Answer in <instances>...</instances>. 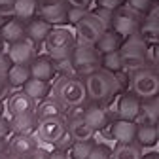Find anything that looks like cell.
<instances>
[{
  "mask_svg": "<svg viewBox=\"0 0 159 159\" xmlns=\"http://www.w3.org/2000/svg\"><path fill=\"white\" fill-rule=\"evenodd\" d=\"M51 95L57 97L68 110L82 108L89 101L85 78L80 74H61L51 87Z\"/></svg>",
  "mask_w": 159,
  "mask_h": 159,
  "instance_id": "1",
  "label": "cell"
},
{
  "mask_svg": "<svg viewBox=\"0 0 159 159\" xmlns=\"http://www.w3.org/2000/svg\"><path fill=\"white\" fill-rule=\"evenodd\" d=\"M85 85H87V93H89V101L98 102V104L112 101L121 91L117 76L106 68H98V70L91 72L89 76H85Z\"/></svg>",
  "mask_w": 159,
  "mask_h": 159,
  "instance_id": "2",
  "label": "cell"
},
{
  "mask_svg": "<svg viewBox=\"0 0 159 159\" xmlns=\"http://www.w3.org/2000/svg\"><path fill=\"white\" fill-rule=\"evenodd\" d=\"M119 49H121V59H123V70L127 74H133V72L140 70L152 63L150 61V48L140 38L138 32L127 36Z\"/></svg>",
  "mask_w": 159,
  "mask_h": 159,
  "instance_id": "3",
  "label": "cell"
},
{
  "mask_svg": "<svg viewBox=\"0 0 159 159\" xmlns=\"http://www.w3.org/2000/svg\"><path fill=\"white\" fill-rule=\"evenodd\" d=\"M78 46V40L74 30L61 27V25H55L49 32V36L46 38L44 42V49L49 57H53L55 61L57 59H70L74 49Z\"/></svg>",
  "mask_w": 159,
  "mask_h": 159,
  "instance_id": "4",
  "label": "cell"
},
{
  "mask_svg": "<svg viewBox=\"0 0 159 159\" xmlns=\"http://www.w3.org/2000/svg\"><path fill=\"white\" fill-rule=\"evenodd\" d=\"M129 91L136 93L140 98H152L159 93V72L155 66H144L129 78Z\"/></svg>",
  "mask_w": 159,
  "mask_h": 159,
  "instance_id": "5",
  "label": "cell"
},
{
  "mask_svg": "<svg viewBox=\"0 0 159 159\" xmlns=\"http://www.w3.org/2000/svg\"><path fill=\"white\" fill-rule=\"evenodd\" d=\"M72 65L76 74L89 76L91 72L102 68V53L97 49V46L91 44H78L72 53Z\"/></svg>",
  "mask_w": 159,
  "mask_h": 159,
  "instance_id": "6",
  "label": "cell"
},
{
  "mask_svg": "<svg viewBox=\"0 0 159 159\" xmlns=\"http://www.w3.org/2000/svg\"><path fill=\"white\" fill-rule=\"evenodd\" d=\"M66 129H68V116L66 114L48 116V117H42L38 121L34 136L46 146H55L57 140L65 134Z\"/></svg>",
  "mask_w": 159,
  "mask_h": 159,
  "instance_id": "7",
  "label": "cell"
},
{
  "mask_svg": "<svg viewBox=\"0 0 159 159\" xmlns=\"http://www.w3.org/2000/svg\"><path fill=\"white\" fill-rule=\"evenodd\" d=\"M144 19H146V13L134 10L129 4H123V6H119L114 11V25H112V29H116L123 38H127V36L136 34L138 30H140Z\"/></svg>",
  "mask_w": 159,
  "mask_h": 159,
  "instance_id": "8",
  "label": "cell"
},
{
  "mask_svg": "<svg viewBox=\"0 0 159 159\" xmlns=\"http://www.w3.org/2000/svg\"><path fill=\"white\" fill-rule=\"evenodd\" d=\"M104 30H106V27L101 21V17L95 13V10L93 11H85V15L74 25V34H76L78 44H91V46H95Z\"/></svg>",
  "mask_w": 159,
  "mask_h": 159,
  "instance_id": "9",
  "label": "cell"
},
{
  "mask_svg": "<svg viewBox=\"0 0 159 159\" xmlns=\"http://www.w3.org/2000/svg\"><path fill=\"white\" fill-rule=\"evenodd\" d=\"M106 134V138H112L116 142H136V133H138V123L133 119H121L117 117L104 129L101 131Z\"/></svg>",
  "mask_w": 159,
  "mask_h": 159,
  "instance_id": "10",
  "label": "cell"
},
{
  "mask_svg": "<svg viewBox=\"0 0 159 159\" xmlns=\"http://www.w3.org/2000/svg\"><path fill=\"white\" fill-rule=\"evenodd\" d=\"M8 55L11 57L13 63L30 65L38 55V44L32 42L29 36H25L23 40H17L13 44H8Z\"/></svg>",
  "mask_w": 159,
  "mask_h": 159,
  "instance_id": "11",
  "label": "cell"
},
{
  "mask_svg": "<svg viewBox=\"0 0 159 159\" xmlns=\"http://www.w3.org/2000/svg\"><path fill=\"white\" fill-rule=\"evenodd\" d=\"M66 116H68V131L72 133L74 140H91V138H95L97 131L85 121L82 108H72L68 110Z\"/></svg>",
  "mask_w": 159,
  "mask_h": 159,
  "instance_id": "12",
  "label": "cell"
},
{
  "mask_svg": "<svg viewBox=\"0 0 159 159\" xmlns=\"http://www.w3.org/2000/svg\"><path fill=\"white\" fill-rule=\"evenodd\" d=\"M68 8H70V4L66 0H40L38 11L44 19H48L49 23L61 25L68 17Z\"/></svg>",
  "mask_w": 159,
  "mask_h": 159,
  "instance_id": "13",
  "label": "cell"
},
{
  "mask_svg": "<svg viewBox=\"0 0 159 159\" xmlns=\"http://www.w3.org/2000/svg\"><path fill=\"white\" fill-rule=\"evenodd\" d=\"M140 110H142V98L138 97L136 93L129 91V93L119 95L117 104H116V116L117 117L136 121V117L140 116Z\"/></svg>",
  "mask_w": 159,
  "mask_h": 159,
  "instance_id": "14",
  "label": "cell"
},
{
  "mask_svg": "<svg viewBox=\"0 0 159 159\" xmlns=\"http://www.w3.org/2000/svg\"><path fill=\"white\" fill-rule=\"evenodd\" d=\"M38 138L32 134H23V133H13L8 152L19 159H29L36 150H38Z\"/></svg>",
  "mask_w": 159,
  "mask_h": 159,
  "instance_id": "15",
  "label": "cell"
},
{
  "mask_svg": "<svg viewBox=\"0 0 159 159\" xmlns=\"http://www.w3.org/2000/svg\"><path fill=\"white\" fill-rule=\"evenodd\" d=\"M36 101L29 95L25 93L23 89L19 91H13L8 95V101H6V110L10 116H17V114H25V112H32L36 110Z\"/></svg>",
  "mask_w": 159,
  "mask_h": 159,
  "instance_id": "16",
  "label": "cell"
},
{
  "mask_svg": "<svg viewBox=\"0 0 159 159\" xmlns=\"http://www.w3.org/2000/svg\"><path fill=\"white\" fill-rule=\"evenodd\" d=\"M82 112H84L85 121H87L97 133L104 131V129L112 123V121H110V112H108L104 106H101L98 102H91V104H87Z\"/></svg>",
  "mask_w": 159,
  "mask_h": 159,
  "instance_id": "17",
  "label": "cell"
},
{
  "mask_svg": "<svg viewBox=\"0 0 159 159\" xmlns=\"http://www.w3.org/2000/svg\"><path fill=\"white\" fill-rule=\"evenodd\" d=\"M30 72L34 78H40V80H51L57 76V68H55V59L49 57L48 53L46 55H36V59L30 63Z\"/></svg>",
  "mask_w": 159,
  "mask_h": 159,
  "instance_id": "18",
  "label": "cell"
},
{
  "mask_svg": "<svg viewBox=\"0 0 159 159\" xmlns=\"http://www.w3.org/2000/svg\"><path fill=\"white\" fill-rule=\"evenodd\" d=\"M40 117L36 114V110L32 112H25V114H17L10 117V123H11V131L13 133H23V134H32L36 133Z\"/></svg>",
  "mask_w": 159,
  "mask_h": 159,
  "instance_id": "19",
  "label": "cell"
},
{
  "mask_svg": "<svg viewBox=\"0 0 159 159\" xmlns=\"http://www.w3.org/2000/svg\"><path fill=\"white\" fill-rule=\"evenodd\" d=\"M0 36L4 38L6 44H13L17 40H23L27 36V25L25 21H21L19 17H10L8 21L0 27Z\"/></svg>",
  "mask_w": 159,
  "mask_h": 159,
  "instance_id": "20",
  "label": "cell"
},
{
  "mask_svg": "<svg viewBox=\"0 0 159 159\" xmlns=\"http://www.w3.org/2000/svg\"><path fill=\"white\" fill-rule=\"evenodd\" d=\"M53 29V23H49L48 19L44 17H38V19H30V21L27 23V36L32 40V42H36L38 46L46 42V38L49 36Z\"/></svg>",
  "mask_w": 159,
  "mask_h": 159,
  "instance_id": "21",
  "label": "cell"
},
{
  "mask_svg": "<svg viewBox=\"0 0 159 159\" xmlns=\"http://www.w3.org/2000/svg\"><path fill=\"white\" fill-rule=\"evenodd\" d=\"M51 87H53V84L51 82H48V80H40V78H29L27 80V84L21 87L25 93H29L36 102H40V101H44V98H48L49 95H51Z\"/></svg>",
  "mask_w": 159,
  "mask_h": 159,
  "instance_id": "22",
  "label": "cell"
},
{
  "mask_svg": "<svg viewBox=\"0 0 159 159\" xmlns=\"http://www.w3.org/2000/svg\"><path fill=\"white\" fill-rule=\"evenodd\" d=\"M123 40H125V38L119 34L116 29H106L95 46H97L98 51L104 55V53H112V51L119 49V48H121V44H123Z\"/></svg>",
  "mask_w": 159,
  "mask_h": 159,
  "instance_id": "23",
  "label": "cell"
},
{
  "mask_svg": "<svg viewBox=\"0 0 159 159\" xmlns=\"http://www.w3.org/2000/svg\"><path fill=\"white\" fill-rule=\"evenodd\" d=\"M36 114L38 117H48V116H59V114H68V108L59 101L57 97L49 95L48 98H44V101H40L36 104Z\"/></svg>",
  "mask_w": 159,
  "mask_h": 159,
  "instance_id": "24",
  "label": "cell"
},
{
  "mask_svg": "<svg viewBox=\"0 0 159 159\" xmlns=\"http://www.w3.org/2000/svg\"><path fill=\"white\" fill-rule=\"evenodd\" d=\"M142 146L138 142H116L112 159H142Z\"/></svg>",
  "mask_w": 159,
  "mask_h": 159,
  "instance_id": "25",
  "label": "cell"
},
{
  "mask_svg": "<svg viewBox=\"0 0 159 159\" xmlns=\"http://www.w3.org/2000/svg\"><path fill=\"white\" fill-rule=\"evenodd\" d=\"M138 34H140V38L148 46L150 44H153V46L159 44V19L146 13V19H144L140 30H138Z\"/></svg>",
  "mask_w": 159,
  "mask_h": 159,
  "instance_id": "26",
  "label": "cell"
},
{
  "mask_svg": "<svg viewBox=\"0 0 159 159\" xmlns=\"http://www.w3.org/2000/svg\"><path fill=\"white\" fill-rule=\"evenodd\" d=\"M136 142L142 148H152L153 144L159 142L157 136V123H138V133H136Z\"/></svg>",
  "mask_w": 159,
  "mask_h": 159,
  "instance_id": "27",
  "label": "cell"
},
{
  "mask_svg": "<svg viewBox=\"0 0 159 159\" xmlns=\"http://www.w3.org/2000/svg\"><path fill=\"white\" fill-rule=\"evenodd\" d=\"M32 78L30 72V65H21V63H13L10 72H8V80L11 87H23L27 84V80Z\"/></svg>",
  "mask_w": 159,
  "mask_h": 159,
  "instance_id": "28",
  "label": "cell"
},
{
  "mask_svg": "<svg viewBox=\"0 0 159 159\" xmlns=\"http://www.w3.org/2000/svg\"><path fill=\"white\" fill-rule=\"evenodd\" d=\"M38 8H40V0H15V17L29 23L30 19H34Z\"/></svg>",
  "mask_w": 159,
  "mask_h": 159,
  "instance_id": "29",
  "label": "cell"
},
{
  "mask_svg": "<svg viewBox=\"0 0 159 159\" xmlns=\"http://www.w3.org/2000/svg\"><path fill=\"white\" fill-rule=\"evenodd\" d=\"M102 68L117 74L123 70V59H121V49H116L112 53H104L102 55Z\"/></svg>",
  "mask_w": 159,
  "mask_h": 159,
  "instance_id": "30",
  "label": "cell"
},
{
  "mask_svg": "<svg viewBox=\"0 0 159 159\" xmlns=\"http://www.w3.org/2000/svg\"><path fill=\"white\" fill-rule=\"evenodd\" d=\"M95 142H97L95 138H91V140H76L72 144V148L68 150L72 159H87L91 150H93V146H95Z\"/></svg>",
  "mask_w": 159,
  "mask_h": 159,
  "instance_id": "31",
  "label": "cell"
},
{
  "mask_svg": "<svg viewBox=\"0 0 159 159\" xmlns=\"http://www.w3.org/2000/svg\"><path fill=\"white\" fill-rule=\"evenodd\" d=\"M112 152H114V148H110L108 144L95 142V146H93L87 159H112Z\"/></svg>",
  "mask_w": 159,
  "mask_h": 159,
  "instance_id": "32",
  "label": "cell"
},
{
  "mask_svg": "<svg viewBox=\"0 0 159 159\" xmlns=\"http://www.w3.org/2000/svg\"><path fill=\"white\" fill-rule=\"evenodd\" d=\"M95 13L101 17V21L104 23V27H106V29H112V25H114V11H112V10L97 6V8H95Z\"/></svg>",
  "mask_w": 159,
  "mask_h": 159,
  "instance_id": "33",
  "label": "cell"
},
{
  "mask_svg": "<svg viewBox=\"0 0 159 159\" xmlns=\"http://www.w3.org/2000/svg\"><path fill=\"white\" fill-rule=\"evenodd\" d=\"M15 15V0H0V17L8 19Z\"/></svg>",
  "mask_w": 159,
  "mask_h": 159,
  "instance_id": "34",
  "label": "cell"
},
{
  "mask_svg": "<svg viewBox=\"0 0 159 159\" xmlns=\"http://www.w3.org/2000/svg\"><path fill=\"white\" fill-rule=\"evenodd\" d=\"M74 142H76V140H74L72 133H70V131L66 129V131H65V134H63L61 138H59V140H57V144H55L53 148H61V150H70Z\"/></svg>",
  "mask_w": 159,
  "mask_h": 159,
  "instance_id": "35",
  "label": "cell"
},
{
  "mask_svg": "<svg viewBox=\"0 0 159 159\" xmlns=\"http://www.w3.org/2000/svg\"><path fill=\"white\" fill-rule=\"evenodd\" d=\"M152 2H153V0H127L129 6H133L134 10L142 11V13H148V11H150V8L153 6Z\"/></svg>",
  "mask_w": 159,
  "mask_h": 159,
  "instance_id": "36",
  "label": "cell"
},
{
  "mask_svg": "<svg viewBox=\"0 0 159 159\" xmlns=\"http://www.w3.org/2000/svg\"><path fill=\"white\" fill-rule=\"evenodd\" d=\"M142 106L148 108L150 112H153L157 117H159V93L152 98H142Z\"/></svg>",
  "mask_w": 159,
  "mask_h": 159,
  "instance_id": "37",
  "label": "cell"
},
{
  "mask_svg": "<svg viewBox=\"0 0 159 159\" xmlns=\"http://www.w3.org/2000/svg\"><path fill=\"white\" fill-rule=\"evenodd\" d=\"M85 11H89V10H82V8H68V17H66V21H70L72 25H76L80 19H82L84 15H85Z\"/></svg>",
  "mask_w": 159,
  "mask_h": 159,
  "instance_id": "38",
  "label": "cell"
},
{
  "mask_svg": "<svg viewBox=\"0 0 159 159\" xmlns=\"http://www.w3.org/2000/svg\"><path fill=\"white\" fill-rule=\"evenodd\" d=\"M11 65H13V61H11V57L8 55V51H2V53H0V72L8 74Z\"/></svg>",
  "mask_w": 159,
  "mask_h": 159,
  "instance_id": "39",
  "label": "cell"
},
{
  "mask_svg": "<svg viewBox=\"0 0 159 159\" xmlns=\"http://www.w3.org/2000/svg\"><path fill=\"white\" fill-rule=\"evenodd\" d=\"M97 6H101V8H108L112 11H116L119 6H123V0H95Z\"/></svg>",
  "mask_w": 159,
  "mask_h": 159,
  "instance_id": "40",
  "label": "cell"
},
{
  "mask_svg": "<svg viewBox=\"0 0 159 159\" xmlns=\"http://www.w3.org/2000/svg\"><path fill=\"white\" fill-rule=\"evenodd\" d=\"M10 134H13L10 119H6V117H0V138H8Z\"/></svg>",
  "mask_w": 159,
  "mask_h": 159,
  "instance_id": "41",
  "label": "cell"
},
{
  "mask_svg": "<svg viewBox=\"0 0 159 159\" xmlns=\"http://www.w3.org/2000/svg\"><path fill=\"white\" fill-rule=\"evenodd\" d=\"M48 159H72L70 152L68 150H61V148H53L49 152V157Z\"/></svg>",
  "mask_w": 159,
  "mask_h": 159,
  "instance_id": "42",
  "label": "cell"
},
{
  "mask_svg": "<svg viewBox=\"0 0 159 159\" xmlns=\"http://www.w3.org/2000/svg\"><path fill=\"white\" fill-rule=\"evenodd\" d=\"M10 80H8V74H4V72H0V98H2L8 91H10Z\"/></svg>",
  "mask_w": 159,
  "mask_h": 159,
  "instance_id": "43",
  "label": "cell"
},
{
  "mask_svg": "<svg viewBox=\"0 0 159 159\" xmlns=\"http://www.w3.org/2000/svg\"><path fill=\"white\" fill-rule=\"evenodd\" d=\"M72 8H82V10H89V6L93 4V0H66Z\"/></svg>",
  "mask_w": 159,
  "mask_h": 159,
  "instance_id": "44",
  "label": "cell"
},
{
  "mask_svg": "<svg viewBox=\"0 0 159 159\" xmlns=\"http://www.w3.org/2000/svg\"><path fill=\"white\" fill-rule=\"evenodd\" d=\"M48 157H49V153H48L46 150L38 148V150H36V152H34V153H32V155L29 157V159H48Z\"/></svg>",
  "mask_w": 159,
  "mask_h": 159,
  "instance_id": "45",
  "label": "cell"
},
{
  "mask_svg": "<svg viewBox=\"0 0 159 159\" xmlns=\"http://www.w3.org/2000/svg\"><path fill=\"white\" fill-rule=\"evenodd\" d=\"M8 146H10V142L6 140V138H0V155H4L8 152Z\"/></svg>",
  "mask_w": 159,
  "mask_h": 159,
  "instance_id": "46",
  "label": "cell"
},
{
  "mask_svg": "<svg viewBox=\"0 0 159 159\" xmlns=\"http://www.w3.org/2000/svg\"><path fill=\"white\" fill-rule=\"evenodd\" d=\"M4 48H6V42H4V38L0 36V53H2V51H6Z\"/></svg>",
  "mask_w": 159,
  "mask_h": 159,
  "instance_id": "47",
  "label": "cell"
},
{
  "mask_svg": "<svg viewBox=\"0 0 159 159\" xmlns=\"http://www.w3.org/2000/svg\"><path fill=\"white\" fill-rule=\"evenodd\" d=\"M4 110H6V104L2 102V98H0V117L4 116Z\"/></svg>",
  "mask_w": 159,
  "mask_h": 159,
  "instance_id": "48",
  "label": "cell"
},
{
  "mask_svg": "<svg viewBox=\"0 0 159 159\" xmlns=\"http://www.w3.org/2000/svg\"><path fill=\"white\" fill-rule=\"evenodd\" d=\"M142 159H159V153H153V155H146V157H142Z\"/></svg>",
  "mask_w": 159,
  "mask_h": 159,
  "instance_id": "49",
  "label": "cell"
},
{
  "mask_svg": "<svg viewBox=\"0 0 159 159\" xmlns=\"http://www.w3.org/2000/svg\"><path fill=\"white\" fill-rule=\"evenodd\" d=\"M157 136H159V121H157Z\"/></svg>",
  "mask_w": 159,
  "mask_h": 159,
  "instance_id": "50",
  "label": "cell"
},
{
  "mask_svg": "<svg viewBox=\"0 0 159 159\" xmlns=\"http://www.w3.org/2000/svg\"><path fill=\"white\" fill-rule=\"evenodd\" d=\"M153 2H159V0H153Z\"/></svg>",
  "mask_w": 159,
  "mask_h": 159,
  "instance_id": "51",
  "label": "cell"
}]
</instances>
